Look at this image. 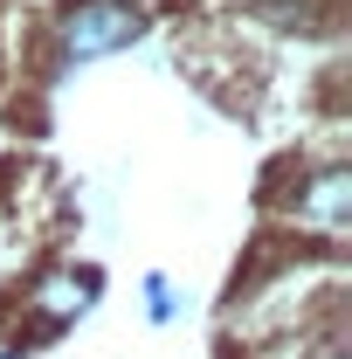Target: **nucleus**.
Listing matches in <instances>:
<instances>
[{"mask_svg":"<svg viewBox=\"0 0 352 359\" xmlns=\"http://www.w3.org/2000/svg\"><path fill=\"white\" fill-rule=\"evenodd\" d=\"M276 208L304 228V235H318V242H346V222H352V166H346V159L297 166Z\"/></svg>","mask_w":352,"mask_h":359,"instance_id":"2","label":"nucleus"},{"mask_svg":"<svg viewBox=\"0 0 352 359\" xmlns=\"http://www.w3.org/2000/svg\"><path fill=\"white\" fill-rule=\"evenodd\" d=\"M138 290H145V318H152V325H180L187 297H180V283L166 276V269H145V276H138Z\"/></svg>","mask_w":352,"mask_h":359,"instance_id":"4","label":"nucleus"},{"mask_svg":"<svg viewBox=\"0 0 352 359\" xmlns=\"http://www.w3.org/2000/svg\"><path fill=\"white\" fill-rule=\"evenodd\" d=\"M145 42V7L138 0H62L55 21H48V48H55V69H90L118 48Z\"/></svg>","mask_w":352,"mask_h":359,"instance_id":"1","label":"nucleus"},{"mask_svg":"<svg viewBox=\"0 0 352 359\" xmlns=\"http://www.w3.org/2000/svg\"><path fill=\"white\" fill-rule=\"evenodd\" d=\"M97 297H104V276H97V269H48V276L28 283L21 318H28L35 332H69L76 318L97 311Z\"/></svg>","mask_w":352,"mask_h":359,"instance_id":"3","label":"nucleus"}]
</instances>
